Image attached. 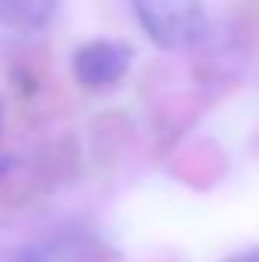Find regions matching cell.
Masks as SVG:
<instances>
[{
    "label": "cell",
    "instance_id": "cell-1",
    "mask_svg": "<svg viewBox=\"0 0 259 262\" xmlns=\"http://www.w3.org/2000/svg\"><path fill=\"white\" fill-rule=\"evenodd\" d=\"M140 28L162 49H186L207 34V9L201 0H128Z\"/></svg>",
    "mask_w": 259,
    "mask_h": 262
},
{
    "label": "cell",
    "instance_id": "cell-2",
    "mask_svg": "<svg viewBox=\"0 0 259 262\" xmlns=\"http://www.w3.org/2000/svg\"><path fill=\"white\" fill-rule=\"evenodd\" d=\"M131 58H134L131 46L119 40H92L73 52V76L82 89L107 92L122 82V76L131 67Z\"/></svg>",
    "mask_w": 259,
    "mask_h": 262
},
{
    "label": "cell",
    "instance_id": "cell-3",
    "mask_svg": "<svg viewBox=\"0 0 259 262\" xmlns=\"http://www.w3.org/2000/svg\"><path fill=\"white\" fill-rule=\"evenodd\" d=\"M61 0H0V28L12 34H34L43 31Z\"/></svg>",
    "mask_w": 259,
    "mask_h": 262
},
{
    "label": "cell",
    "instance_id": "cell-4",
    "mask_svg": "<svg viewBox=\"0 0 259 262\" xmlns=\"http://www.w3.org/2000/svg\"><path fill=\"white\" fill-rule=\"evenodd\" d=\"M0 262H49L46 253L40 247H31V244H21V247H6L0 250Z\"/></svg>",
    "mask_w": 259,
    "mask_h": 262
},
{
    "label": "cell",
    "instance_id": "cell-5",
    "mask_svg": "<svg viewBox=\"0 0 259 262\" xmlns=\"http://www.w3.org/2000/svg\"><path fill=\"white\" fill-rule=\"evenodd\" d=\"M226 262H259V244L250 247V250H244V253H235L232 259H226Z\"/></svg>",
    "mask_w": 259,
    "mask_h": 262
},
{
    "label": "cell",
    "instance_id": "cell-6",
    "mask_svg": "<svg viewBox=\"0 0 259 262\" xmlns=\"http://www.w3.org/2000/svg\"><path fill=\"white\" fill-rule=\"evenodd\" d=\"M15 165H18V162H15L12 156H0V180H3L9 171H15Z\"/></svg>",
    "mask_w": 259,
    "mask_h": 262
},
{
    "label": "cell",
    "instance_id": "cell-7",
    "mask_svg": "<svg viewBox=\"0 0 259 262\" xmlns=\"http://www.w3.org/2000/svg\"><path fill=\"white\" fill-rule=\"evenodd\" d=\"M0 128H3V104H0Z\"/></svg>",
    "mask_w": 259,
    "mask_h": 262
}]
</instances>
